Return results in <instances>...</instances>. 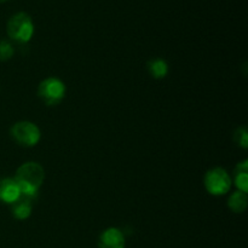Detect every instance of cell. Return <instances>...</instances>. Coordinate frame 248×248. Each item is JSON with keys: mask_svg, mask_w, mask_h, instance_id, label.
<instances>
[{"mask_svg": "<svg viewBox=\"0 0 248 248\" xmlns=\"http://www.w3.org/2000/svg\"><path fill=\"white\" fill-rule=\"evenodd\" d=\"M14 179L18 184L22 196L34 198L45 181V170L39 162L27 161L16 170Z\"/></svg>", "mask_w": 248, "mask_h": 248, "instance_id": "obj_1", "label": "cell"}, {"mask_svg": "<svg viewBox=\"0 0 248 248\" xmlns=\"http://www.w3.org/2000/svg\"><path fill=\"white\" fill-rule=\"evenodd\" d=\"M7 35L18 44H27L34 35V23L31 17L26 12H17L7 22Z\"/></svg>", "mask_w": 248, "mask_h": 248, "instance_id": "obj_2", "label": "cell"}, {"mask_svg": "<svg viewBox=\"0 0 248 248\" xmlns=\"http://www.w3.org/2000/svg\"><path fill=\"white\" fill-rule=\"evenodd\" d=\"M10 136L14 142L21 147L33 148L40 142L41 131L36 124L28 120H21L11 126Z\"/></svg>", "mask_w": 248, "mask_h": 248, "instance_id": "obj_3", "label": "cell"}, {"mask_svg": "<svg viewBox=\"0 0 248 248\" xmlns=\"http://www.w3.org/2000/svg\"><path fill=\"white\" fill-rule=\"evenodd\" d=\"M206 191L212 196L227 195L232 186V181L228 171L223 167H213L206 172L203 177Z\"/></svg>", "mask_w": 248, "mask_h": 248, "instance_id": "obj_4", "label": "cell"}, {"mask_svg": "<svg viewBox=\"0 0 248 248\" xmlns=\"http://www.w3.org/2000/svg\"><path fill=\"white\" fill-rule=\"evenodd\" d=\"M67 93V86L60 78L48 77L41 80L38 86V96L46 106L53 107L60 104Z\"/></svg>", "mask_w": 248, "mask_h": 248, "instance_id": "obj_5", "label": "cell"}, {"mask_svg": "<svg viewBox=\"0 0 248 248\" xmlns=\"http://www.w3.org/2000/svg\"><path fill=\"white\" fill-rule=\"evenodd\" d=\"M125 234L119 228H107L98 237V248H125Z\"/></svg>", "mask_w": 248, "mask_h": 248, "instance_id": "obj_6", "label": "cell"}, {"mask_svg": "<svg viewBox=\"0 0 248 248\" xmlns=\"http://www.w3.org/2000/svg\"><path fill=\"white\" fill-rule=\"evenodd\" d=\"M22 196L18 184L12 178H2L0 181V201L7 205H14Z\"/></svg>", "mask_w": 248, "mask_h": 248, "instance_id": "obj_7", "label": "cell"}, {"mask_svg": "<svg viewBox=\"0 0 248 248\" xmlns=\"http://www.w3.org/2000/svg\"><path fill=\"white\" fill-rule=\"evenodd\" d=\"M11 211L14 218L18 220H26L28 219L33 212V205L29 198L26 196H21L19 200H17L14 205H11Z\"/></svg>", "mask_w": 248, "mask_h": 248, "instance_id": "obj_8", "label": "cell"}, {"mask_svg": "<svg viewBox=\"0 0 248 248\" xmlns=\"http://www.w3.org/2000/svg\"><path fill=\"white\" fill-rule=\"evenodd\" d=\"M248 206L247 193L236 190L232 193L228 198V207L234 213H242L246 211Z\"/></svg>", "mask_w": 248, "mask_h": 248, "instance_id": "obj_9", "label": "cell"}, {"mask_svg": "<svg viewBox=\"0 0 248 248\" xmlns=\"http://www.w3.org/2000/svg\"><path fill=\"white\" fill-rule=\"evenodd\" d=\"M148 72L154 79L161 80L169 74V63L164 58H153L148 62Z\"/></svg>", "mask_w": 248, "mask_h": 248, "instance_id": "obj_10", "label": "cell"}, {"mask_svg": "<svg viewBox=\"0 0 248 248\" xmlns=\"http://www.w3.org/2000/svg\"><path fill=\"white\" fill-rule=\"evenodd\" d=\"M15 55V48L12 44L7 40L0 41V61L6 62L10 61Z\"/></svg>", "mask_w": 248, "mask_h": 248, "instance_id": "obj_11", "label": "cell"}, {"mask_svg": "<svg viewBox=\"0 0 248 248\" xmlns=\"http://www.w3.org/2000/svg\"><path fill=\"white\" fill-rule=\"evenodd\" d=\"M234 140L239 147L242 149H247L248 148V131L245 126L237 128L234 133Z\"/></svg>", "mask_w": 248, "mask_h": 248, "instance_id": "obj_12", "label": "cell"}, {"mask_svg": "<svg viewBox=\"0 0 248 248\" xmlns=\"http://www.w3.org/2000/svg\"><path fill=\"white\" fill-rule=\"evenodd\" d=\"M234 186L237 190L247 193L248 191V172H235Z\"/></svg>", "mask_w": 248, "mask_h": 248, "instance_id": "obj_13", "label": "cell"}, {"mask_svg": "<svg viewBox=\"0 0 248 248\" xmlns=\"http://www.w3.org/2000/svg\"><path fill=\"white\" fill-rule=\"evenodd\" d=\"M5 1H9V0H0V2H5Z\"/></svg>", "mask_w": 248, "mask_h": 248, "instance_id": "obj_14", "label": "cell"}]
</instances>
